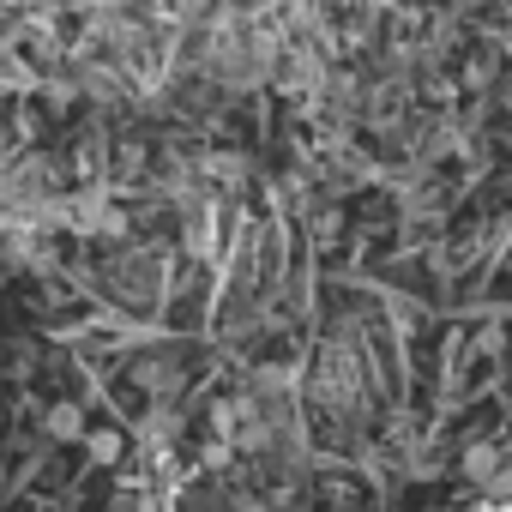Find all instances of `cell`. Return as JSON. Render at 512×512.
Wrapping results in <instances>:
<instances>
[{
	"label": "cell",
	"instance_id": "obj_1",
	"mask_svg": "<svg viewBox=\"0 0 512 512\" xmlns=\"http://www.w3.org/2000/svg\"><path fill=\"white\" fill-rule=\"evenodd\" d=\"M103 284L127 308H151L169 290V260H163L157 247H121V253H109V260H103Z\"/></svg>",
	"mask_w": 512,
	"mask_h": 512
},
{
	"label": "cell",
	"instance_id": "obj_4",
	"mask_svg": "<svg viewBox=\"0 0 512 512\" xmlns=\"http://www.w3.org/2000/svg\"><path fill=\"white\" fill-rule=\"evenodd\" d=\"M73 7H103V0H73Z\"/></svg>",
	"mask_w": 512,
	"mask_h": 512
},
{
	"label": "cell",
	"instance_id": "obj_3",
	"mask_svg": "<svg viewBox=\"0 0 512 512\" xmlns=\"http://www.w3.org/2000/svg\"><path fill=\"white\" fill-rule=\"evenodd\" d=\"M85 446H91V458H97V464H115V458H121V434H115V428H91V434H85Z\"/></svg>",
	"mask_w": 512,
	"mask_h": 512
},
{
	"label": "cell",
	"instance_id": "obj_2",
	"mask_svg": "<svg viewBox=\"0 0 512 512\" xmlns=\"http://www.w3.org/2000/svg\"><path fill=\"white\" fill-rule=\"evenodd\" d=\"M43 434H49V440H85V410H79V404H55V410L43 416Z\"/></svg>",
	"mask_w": 512,
	"mask_h": 512
}]
</instances>
